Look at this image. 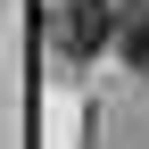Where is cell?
I'll use <instances>...</instances> for the list:
<instances>
[{
	"label": "cell",
	"instance_id": "obj_1",
	"mask_svg": "<svg viewBox=\"0 0 149 149\" xmlns=\"http://www.w3.org/2000/svg\"><path fill=\"white\" fill-rule=\"evenodd\" d=\"M108 25H116V17H108V0H58V50L66 58H91V50L108 42Z\"/></svg>",
	"mask_w": 149,
	"mask_h": 149
},
{
	"label": "cell",
	"instance_id": "obj_2",
	"mask_svg": "<svg viewBox=\"0 0 149 149\" xmlns=\"http://www.w3.org/2000/svg\"><path fill=\"white\" fill-rule=\"evenodd\" d=\"M124 58L149 74V8H133V25H124Z\"/></svg>",
	"mask_w": 149,
	"mask_h": 149
}]
</instances>
